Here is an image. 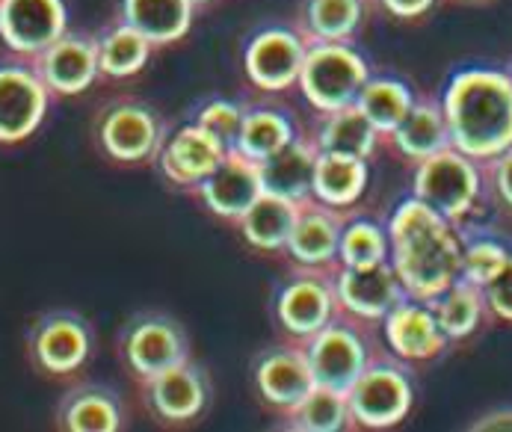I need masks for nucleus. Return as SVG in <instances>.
Wrapping results in <instances>:
<instances>
[{"instance_id": "obj_1", "label": "nucleus", "mask_w": 512, "mask_h": 432, "mask_svg": "<svg viewBox=\"0 0 512 432\" xmlns=\"http://www.w3.org/2000/svg\"><path fill=\"white\" fill-rule=\"evenodd\" d=\"M388 261L415 299H433L462 273V234L459 225L444 219L418 196L397 205L388 219Z\"/></svg>"}, {"instance_id": "obj_41", "label": "nucleus", "mask_w": 512, "mask_h": 432, "mask_svg": "<svg viewBox=\"0 0 512 432\" xmlns=\"http://www.w3.org/2000/svg\"><path fill=\"white\" fill-rule=\"evenodd\" d=\"M468 430L474 432H512V409H498L483 418H477Z\"/></svg>"}, {"instance_id": "obj_30", "label": "nucleus", "mask_w": 512, "mask_h": 432, "mask_svg": "<svg viewBox=\"0 0 512 432\" xmlns=\"http://www.w3.org/2000/svg\"><path fill=\"white\" fill-rule=\"evenodd\" d=\"M293 219H296L293 202L273 193H261V199L237 222V228L252 249L276 255V252H285L288 246Z\"/></svg>"}, {"instance_id": "obj_8", "label": "nucleus", "mask_w": 512, "mask_h": 432, "mask_svg": "<svg viewBox=\"0 0 512 432\" xmlns=\"http://www.w3.org/2000/svg\"><path fill=\"white\" fill-rule=\"evenodd\" d=\"M166 140V122L140 98H116L95 116V143L119 166H143L157 160Z\"/></svg>"}, {"instance_id": "obj_19", "label": "nucleus", "mask_w": 512, "mask_h": 432, "mask_svg": "<svg viewBox=\"0 0 512 432\" xmlns=\"http://www.w3.org/2000/svg\"><path fill=\"white\" fill-rule=\"evenodd\" d=\"M382 335H385L388 350L406 364L436 359L450 344L447 335L441 332L433 305L415 296H403L382 317Z\"/></svg>"}, {"instance_id": "obj_14", "label": "nucleus", "mask_w": 512, "mask_h": 432, "mask_svg": "<svg viewBox=\"0 0 512 432\" xmlns=\"http://www.w3.org/2000/svg\"><path fill=\"white\" fill-rule=\"evenodd\" d=\"M305 60V39L296 27H261L243 48V69L255 89L285 92L296 86Z\"/></svg>"}, {"instance_id": "obj_23", "label": "nucleus", "mask_w": 512, "mask_h": 432, "mask_svg": "<svg viewBox=\"0 0 512 432\" xmlns=\"http://www.w3.org/2000/svg\"><path fill=\"white\" fill-rule=\"evenodd\" d=\"M314 163H317V148L302 131L285 148H279L276 154L258 163L264 193L282 196L293 205L314 199Z\"/></svg>"}, {"instance_id": "obj_13", "label": "nucleus", "mask_w": 512, "mask_h": 432, "mask_svg": "<svg viewBox=\"0 0 512 432\" xmlns=\"http://www.w3.org/2000/svg\"><path fill=\"white\" fill-rule=\"evenodd\" d=\"M252 382L267 412H273L276 418L293 412L314 388V373L308 367L302 344L285 338L264 347L252 361Z\"/></svg>"}, {"instance_id": "obj_24", "label": "nucleus", "mask_w": 512, "mask_h": 432, "mask_svg": "<svg viewBox=\"0 0 512 432\" xmlns=\"http://www.w3.org/2000/svg\"><path fill=\"white\" fill-rule=\"evenodd\" d=\"M317 116H320L317 125L308 131V137H311L317 151L373 160V154L385 145V137L376 131V125L367 119L356 104L332 110V113H317Z\"/></svg>"}, {"instance_id": "obj_18", "label": "nucleus", "mask_w": 512, "mask_h": 432, "mask_svg": "<svg viewBox=\"0 0 512 432\" xmlns=\"http://www.w3.org/2000/svg\"><path fill=\"white\" fill-rule=\"evenodd\" d=\"M335 290L341 311L370 326L382 323V317L406 296L391 261H379L370 267H335Z\"/></svg>"}, {"instance_id": "obj_10", "label": "nucleus", "mask_w": 512, "mask_h": 432, "mask_svg": "<svg viewBox=\"0 0 512 432\" xmlns=\"http://www.w3.org/2000/svg\"><path fill=\"white\" fill-rule=\"evenodd\" d=\"M95 347V335L86 317L69 308L39 314L27 329V359L45 376H72Z\"/></svg>"}, {"instance_id": "obj_4", "label": "nucleus", "mask_w": 512, "mask_h": 432, "mask_svg": "<svg viewBox=\"0 0 512 432\" xmlns=\"http://www.w3.org/2000/svg\"><path fill=\"white\" fill-rule=\"evenodd\" d=\"M367 77L370 66L353 48V42H317L305 45V60L296 86L314 113H332L356 104Z\"/></svg>"}, {"instance_id": "obj_43", "label": "nucleus", "mask_w": 512, "mask_h": 432, "mask_svg": "<svg viewBox=\"0 0 512 432\" xmlns=\"http://www.w3.org/2000/svg\"><path fill=\"white\" fill-rule=\"evenodd\" d=\"M462 3H483V0H462Z\"/></svg>"}, {"instance_id": "obj_27", "label": "nucleus", "mask_w": 512, "mask_h": 432, "mask_svg": "<svg viewBox=\"0 0 512 432\" xmlns=\"http://www.w3.org/2000/svg\"><path fill=\"white\" fill-rule=\"evenodd\" d=\"M196 6L190 0H122L119 18L143 33L151 48L181 42L193 27Z\"/></svg>"}, {"instance_id": "obj_9", "label": "nucleus", "mask_w": 512, "mask_h": 432, "mask_svg": "<svg viewBox=\"0 0 512 432\" xmlns=\"http://www.w3.org/2000/svg\"><path fill=\"white\" fill-rule=\"evenodd\" d=\"M119 359L137 385H143L151 376L193 359L190 335L172 314L140 311L119 332Z\"/></svg>"}, {"instance_id": "obj_12", "label": "nucleus", "mask_w": 512, "mask_h": 432, "mask_svg": "<svg viewBox=\"0 0 512 432\" xmlns=\"http://www.w3.org/2000/svg\"><path fill=\"white\" fill-rule=\"evenodd\" d=\"M51 107V89L33 60H0V143H24L39 131Z\"/></svg>"}, {"instance_id": "obj_36", "label": "nucleus", "mask_w": 512, "mask_h": 432, "mask_svg": "<svg viewBox=\"0 0 512 432\" xmlns=\"http://www.w3.org/2000/svg\"><path fill=\"white\" fill-rule=\"evenodd\" d=\"M243 113H246V101L208 98L205 104H199L193 110L190 122L205 128L225 151H234L237 148V137H240V125H243Z\"/></svg>"}, {"instance_id": "obj_25", "label": "nucleus", "mask_w": 512, "mask_h": 432, "mask_svg": "<svg viewBox=\"0 0 512 432\" xmlns=\"http://www.w3.org/2000/svg\"><path fill=\"white\" fill-rule=\"evenodd\" d=\"M385 143L409 163H421L430 154L447 148L450 131H447V119H444V107L439 98H433V95L415 98V104L400 119V125L388 134Z\"/></svg>"}, {"instance_id": "obj_6", "label": "nucleus", "mask_w": 512, "mask_h": 432, "mask_svg": "<svg viewBox=\"0 0 512 432\" xmlns=\"http://www.w3.org/2000/svg\"><path fill=\"white\" fill-rule=\"evenodd\" d=\"M356 430H391L412 412L415 382L406 361L379 353L347 391Z\"/></svg>"}, {"instance_id": "obj_2", "label": "nucleus", "mask_w": 512, "mask_h": 432, "mask_svg": "<svg viewBox=\"0 0 512 432\" xmlns=\"http://www.w3.org/2000/svg\"><path fill=\"white\" fill-rule=\"evenodd\" d=\"M450 145L474 160H492L512 145V74L465 69L441 95Z\"/></svg>"}, {"instance_id": "obj_32", "label": "nucleus", "mask_w": 512, "mask_h": 432, "mask_svg": "<svg viewBox=\"0 0 512 432\" xmlns=\"http://www.w3.org/2000/svg\"><path fill=\"white\" fill-rule=\"evenodd\" d=\"M279 421H282V430L293 432L356 430L347 394L335 391V388H323V385H314L305 394V400L293 412H288L285 418H279Z\"/></svg>"}, {"instance_id": "obj_17", "label": "nucleus", "mask_w": 512, "mask_h": 432, "mask_svg": "<svg viewBox=\"0 0 512 432\" xmlns=\"http://www.w3.org/2000/svg\"><path fill=\"white\" fill-rule=\"evenodd\" d=\"M350 214L320 199L299 202L285 255L299 267H338V243Z\"/></svg>"}, {"instance_id": "obj_22", "label": "nucleus", "mask_w": 512, "mask_h": 432, "mask_svg": "<svg viewBox=\"0 0 512 432\" xmlns=\"http://www.w3.org/2000/svg\"><path fill=\"white\" fill-rule=\"evenodd\" d=\"M57 427L66 432H119L125 430L128 412L110 385L80 382L72 385L57 406Z\"/></svg>"}, {"instance_id": "obj_42", "label": "nucleus", "mask_w": 512, "mask_h": 432, "mask_svg": "<svg viewBox=\"0 0 512 432\" xmlns=\"http://www.w3.org/2000/svg\"><path fill=\"white\" fill-rule=\"evenodd\" d=\"M193 6H205V3H211V0H190Z\"/></svg>"}, {"instance_id": "obj_5", "label": "nucleus", "mask_w": 512, "mask_h": 432, "mask_svg": "<svg viewBox=\"0 0 512 432\" xmlns=\"http://www.w3.org/2000/svg\"><path fill=\"white\" fill-rule=\"evenodd\" d=\"M483 181H486L483 163L447 145L436 154H430L427 160L415 163L412 196H418L444 219L459 225L477 208L483 196Z\"/></svg>"}, {"instance_id": "obj_15", "label": "nucleus", "mask_w": 512, "mask_h": 432, "mask_svg": "<svg viewBox=\"0 0 512 432\" xmlns=\"http://www.w3.org/2000/svg\"><path fill=\"white\" fill-rule=\"evenodd\" d=\"M66 30V0H0V39L18 57H39Z\"/></svg>"}, {"instance_id": "obj_11", "label": "nucleus", "mask_w": 512, "mask_h": 432, "mask_svg": "<svg viewBox=\"0 0 512 432\" xmlns=\"http://www.w3.org/2000/svg\"><path fill=\"white\" fill-rule=\"evenodd\" d=\"M148 415L166 427L196 424L214 397V382L199 361L187 359L140 385Z\"/></svg>"}, {"instance_id": "obj_28", "label": "nucleus", "mask_w": 512, "mask_h": 432, "mask_svg": "<svg viewBox=\"0 0 512 432\" xmlns=\"http://www.w3.org/2000/svg\"><path fill=\"white\" fill-rule=\"evenodd\" d=\"M299 134L302 131L296 128L291 110L264 104V101H246V113H243V125H240L234 151H240L252 163H261Z\"/></svg>"}, {"instance_id": "obj_29", "label": "nucleus", "mask_w": 512, "mask_h": 432, "mask_svg": "<svg viewBox=\"0 0 512 432\" xmlns=\"http://www.w3.org/2000/svg\"><path fill=\"white\" fill-rule=\"evenodd\" d=\"M370 160L350 157V154H329L317 151L314 163V199L353 211V205L365 196L370 181Z\"/></svg>"}, {"instance_id": "obj_21", "label": "nucleus", "mask_w": 512, "mask_h": 432, "mask_svg": "<svg viewBox=\"0 0 512 432\" xmlns=\"http://www.w3.org/2000/svg\"><path fill=\"white\" fill-rule=\"evenodd\" d=\"M33 66L51 95H80L101 77L95 36L69 30L39 57H33Z\"/></svg>"}, {"instance_id": "obj_35", "label": "nucleus", "mask_w": 512, "mask_h": 432, "mask_svg": "<svg viewBox=\"0 0 512 432\" xmlns=\"http://www.w3.org/2000/svg\"><path fill=\"white\" fill-rule=\"evenodd\" d=\"M388 231L365 216H353L344 222L341 243H338V264L344 267H370L388 261Z\"/></svg>"}, {"instance_id": "obj_26", "label": "nucleus", "mask_w": 512, "mask_h": 432, "mask_svg": "<svg viewBox=\"0 0 512 432\" xmlns=\"http://www.w3.org/2000/svg\"><path fill=\"white\" fill-rule=\"evenodd\" d=\"M370 0H299L296 33L305 45L317 42H353L365 24Z\"/></svg>"}, {"instance_id": "obj_20", "label": "nucleus", "mask_w": 512, "mask_h": 432, "mask_svg": "<svg viewBox=\"0 0 512 432\" xmlns=\"http://www.w3.org/2000/svg\"><path fill=\"white\" fill-rule=\"evenodd\" d=\"M261 193L264 187H261L258 163L246 160L240 151H228L220 166L190 196H196L208 214L237 225L243 214L261 199Z\"/></svg>"}, {"instance_id": "obj_37", "label": "nucleus", "mask_w": 512, "mask_h": 432, "mask_svg": "<svg viewBox=\"0 0 512 432\" xmlns=\"http://www.w3.org/2000/svg\"><path fill=\"white\" fill-rule=\"evenodd\" d=\"M510 255V249L495 237H474V240L462 237V273H459V279H468L477 288H483L510 261Z\"/></svg>"}, {"instance_id": "obj_34", "label": "nucleus", "mask_w": 512, "mask_h": 432, "mask_svg": "<svg viewBox=\"0 0 512 432\" xmlns=\"http://www.w3.org/2000/svg\"><path fill=\"white\" fill-rule=\"evenodd\" d=\"M98 45V66L104 77H134L143 72L151 57V42L143 33H137L131 24H125L122 18L116 24H110L104 33L95 36Z\"/></svg>"}, {"instance_id": "obj_33", "label": "nucleus", "mask_w": 512, "mask_h": 432, "mask_svg": "<svg viewBox=\"0 0 512 432\" xmlns=\"http://www.w3.org/2000/svg\"><path fill=\"white\" fill-rule=\"evenodd\" d=\"M412 104H415V92L409 89V83L388 74H370L356 98V107L376 125V131L385 140L400 125V119L409 113Z\"/></svg>"}, {"instance_id": "obj_40", "label": "nucleus", "mask_w": 512, "mask_h": 432, "mask_svg": "<svg viewBox=\"0 0 512 432\" xmlns=\"http://www.w3.org/2000/svg\"><path fill=\"white\" fill-rule=\"evenodd\" d=\"M373 6H379L385 15L391 18H400V21H415V18H424L439 0H370Z\"/></svg>"}, {"instance_id": "obj_7", "label": "nucleus", "mask_w": 512, "mask_h": 432, "mask_svg": "<svg viewBox=\"0 0 512 432\" xmlns=\"http://www.w3.org/2000/svg\"><path fill=\"white\" fill-rule=\"evenodd\" d=\"M341 311L335 290V267H299L279 282L273 296L276 326L296 344L308 341Z\"/></svg>"}, {"instance_id": "obj_16", "label": "nucleus", "mask_w": 512, "mask_h": 432, "mask_svg": "<svg viewBox=\"0 0 512 432\" xmlns=\"http://www.w3.org/2000/svg\"><path fill=\"white\" fill-rule=\"evenodd\" d=\"M225 154L228 151L205 128L187 119L175 131H166V140L160 145L154 163L172 187L193 193L220 166Z\"/></svg>"}, {"instance_id": "obj_3", "label": "nucleus", "mask_w": 512, "mask_h": 432, "mask_svg": "<svg viewBox=\"0 0 512 432\" xmlns=\"http://www.w3.org/2000/svg\"><path fill=\"white\" fill-rule=\"evenodd\" d=\"M302 350L314 373V385L344 394L365 373L367 364L379 356L370 323L350 317L347 311H338L320 332L302 341Z\"/></svg>"}, {"instance_id": "obj_39", "label": "nucleus", "mask_w": 512, "mask_h": 432, "mask_svg": "<svg viewBox=\"0 0 512 432\" xmlns=\"http://www.w3.org/2000/svg\"><path fill=\"white\" fill-rule=\"evenodd\" d=\"M483 172H486L495 196L512 211V145L507 151L495 154L492 160H483Z\"/></svg>"}, {"instance_id": "obj_31", "label": "nucleus", "mask_w": 512, "mask_h": 432, "mask_svg": "<svg viewBox=\"0 0 512 432\" xmlns=\"http://www.w3.org/2000/svg\"><path fill=\"white\" fill-rule=\"evenodd\" d=\"M430 305L436 311V320H439L441 332L447 335V341H465L468 335L480 329L483 317L489 314L483 288H477L468 279H456L450 288L433 296Z\"/></svg>"}, {"instance_id": "obj_38", "label": "nucleus", "mask_w": 512, "mask_h": 432, "mask_svg": "<svg viewBox=\"0 0 512 432\" xmlns=\"http://www.w3.org/2000/svg\"><path fill=\"white\" fill-rule=\"evenodd\" d=\"M483 299L486 311L504 323H512V255L510 261L483 285Z\"/></svg>"}]
</instances>
